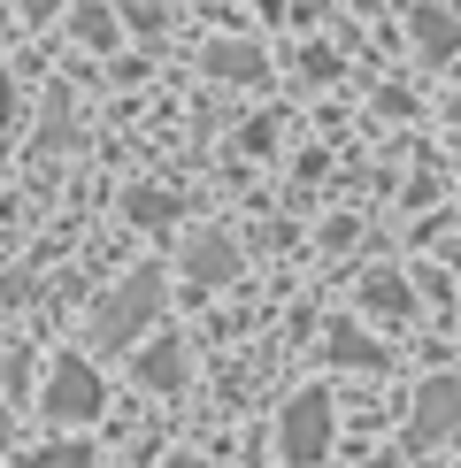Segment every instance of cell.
<instances>
[{
	"instance_id": "cell-1",
	"label": "cell",
	"mask_w": 461,
	"mask_h": 468,
	"mask_svg": "<svg viewBox=\"0 0 461 468\" xmlns=\"http://www.w3.org/2000/svg\"><path fill=\"white\" fill-rule=\"evenodd\" d=\"M154 315H162V269H131V277L92 307V338L101 346H131Z\"/></svg>"
},
{
	"instance_id": "cell-2",
	"label": "cell",
	"mask_w": 461,
	"mask_h": 468,
	"mask_svg": "<svg viewBox=\"0 0 461 468\" xmlns=\"http://www.w3.org/2000/svg\"><path fill=\"white\" fill-rule=\"evenodd\" d=\"M461 438V377H423L415 384V415H408V445H454Z\"/></svg>"
},
{
	"instance_id": "cell-3",
	"label": "cell",
	"mask_w": 461,
	"mask_h": 468,
	"mask_svg": "<svg viewBox=\"0 0 461 468\" xmlns=\"http://www.w3.org/2000/svg\"><path fill=\"white\" fill-rule=\"evenodd\" d=\"M277 445H284L293 468H316L323 453H331V399L323 392H293V407H284V422H277Z\"/></svg>"
},
{
	"instance_id": "cell-4",
	"label": "cell",
	"mask_w": 461,
	"mask_h": 468,
	"mask_svg": "<svg viewBox=\"0 0 461 468\" xmlns=\"http://www.w3.org/2000/svg\"><path fill=\"white\" fill-rule=\"evenodd\" d=\"M47 407L54 422H92L101 415V377H92L85 361H54V377H47Z\"/></svg>"
},
{
	"instance_id": "cell-5",
	"label": "cell",
	"mask_w": 461,
	"mask_h": 468,
	"mask_svg": "<svg viewBox=\"0 0 461 468\" xmlns=\"http://www.w3.org/2000/svg\"><path fill=\"white\" fill-rule=\"evenodd\" d=\"M230 277H239V246H230L223 230H192V239H185V284L192 292H216Z\"/></svg>"
},
{
	"instance_id": "cell-6",
	"label": "cell",
	"mask_w": 461,
	"mask_h": 468,
	"mask_svg": "<svg viewBox=\"0 0 461 468\" xmlns=\"http://www.w3.org/2000/svg\"><path fill=\"white\" fill-rule=\"evenodd\" d=\"M185 377H192V361H185L177 338H154L139 354V384H146V392H185Z\"/></svg>"
},
{
	"instance_id": "cell-7",
	"label": "cell",
	"mask_w": 461,
	"mask_h": 468,
	"mask_svg": "<svg viewBox=\"0 0 461 468\" xmlns=\"http://www.w3.org/2000/svg\"><path fill=\"white\" fill-rule=\"evenodd\" d=\"M200 62H208V77H230V85H262V69H269L262 47H246V38H216Z\"/></svg>"
},
{
	"instance_id": "cell-8",
	"label": "cell",
	"mask_w": 461,
	"mask_h": 468,
	"mask_svg": "<svg viewBox=\"0 0 461 468\" xmlns=\"http://www.w3.org/2000/svg\"><path fill=\"white\" fill-rule=\"evenodd\" d=\"M415 54H423V62H454V54H461V16L415 8Z\"/></svg>"
},
{
	"instance_id": "cell-9",
	"label": "cell",
	"mask_w": 461,
	"mask_h": 468,
	"mask_svg": "<svg viewBox=\"0 0 461 468\" xmlns=\"http://www.w3.org/2000/svg\"><path fill=\"white\" fill-rule=\"evenodd\" d=\"M361 307L370 315H415V292L400 269H377V277H361Z\"/></svg>"
},
{
	"instance_id": "cell-10",
	"label": "cell",
	"mask_w": 461,
	"mask_h": 468,
	"mask_svg": "<svg viewBox=\"0 0 461 468\" xmlns=\"http://www.w3.org/2000/svg\"><path fill=\"white\" fill-rule=\"evenodd\" d=\"M123 216H131V223H146V230H162V223H177V216H185V200H177V192L139 185V192H123Z\"/></svg>"
},
{
	"instance_id": "cell-11",
	"label": "cell",
	"mask_w": 461,
	"mask_h": 468,
	"mask_svg": "<svg viewBox=\"0 0 461 468\" xmlns=\"http://www.w3.org/2000/svg\"><path fill=\"white\" fill-rule=\"evenodd\" d=\"M331 361H346V368H384V346H370L354 323H338V330H331Z\"/></svg>"
},
{
	"instance_id": "cell-12",
	"label": "cell",
	"mask_w": 461,
	"mask_h": 468,
	"mask_svg": "<svg viewBox=\"0 0 461 468\" xmlns=\"http://www.w3.org/2000/svg\"><path fill=\"white\" fill-rule=\"evenodd\" d=\"M77 47H115V8H77Z\"/></svg>"
},
{
	"instance_id": "cell-13",
	"label": "cell",
	"mask_w": 461,
	"mask_h": 468,
	"mask_svg": "<svg viewBox=\"0 0 461 468\" xmlns=\"http://www.w3.org/2000/svg\"><path fill=\"white\" fill-rule=\"evenodd\" d=\"M31 468H92V453H85V445H38Z\"/></svg>"
},
{
	"instance_id": "cell-14",
	"label": "cell",
	"mask_w": 461,
	"mask_h": 468,
	"mask_svg": "<svg viewBox=\"0 0 461 468\" xmlns=\"http://www.w3.org/2000/svg\"><path fill=\"white\" fill-rule=\"evenodd\" d=\"M300 69L307 77H338V54L331 47H300Z\"/></svg>"
},
{
	"instance_id": "cell-15",
	"label": "cell",
	"mask_w": 461,
	"mask_h": 468,
	"mask_svg": "<svg viewBox=\"0 0 461 468\" xmlns=\"http://www.w3.org/2000/svg\"><path fill=\"white\" fill-rule=\"evenodd\" d=\"M8 8H16V16H31V24H47V16H62L70 0H8Z\"/></svg>"
},
{
	"instance_id": "cell-16",
	"label": "cell",
	"mask_w": 461,
	"mask_h": 468,
	"mask_svg": "<svg viewBox=\"0 0 461 468\" xmlns=\"http://www.w3.org/2000/svg\"><path fill=\"white\" fill-rule=\"evenodd\" d=\"M123 16H131L139 31H154V24H162V0H123Z\"/></svg>"
},
{
	"instance_id": "cell-17",
	"label": "cell",
	"mask_w": 461,
	"mask_h": 468,
	"mask_svg": "<svg viewBox=\"0 0 461 468\" xmlns=\"http://www.w3.org/2000/svg\"><path fill=\"white\" fill-rule=\"evenodd\" d=\"M8 115H16V85H8V77H0V123H8Z\"/></svg>"
},
{
	"instance_id": "cell-18",
	"label": "cell",
	"mask_w": 461,
	"mask_h": 468,
	"mask_svg": "<svg viewBox=\"0 0 461 468\" xmlns=\"http://www.w3.org/2000/svg\"><path fill=\"white\" fill-rule=\"evenodd\" d=\"M446 123H454V131H461V92H454V101H446Z\"/></svg>"
},
{
	"instance_id": "cell-19",
	"label": "cell",
	"mask_w": 461,
	"mask_h": 468,
	"mask_svg": "<svg viewBox=\"0 0 461 468\" xmlns=\"http://www.w3.org/2000/svg\"><path fill=\"white\" fill-rule=\"evenodd\" d=\"M354 8H377V0H354Z\"/></svg>"
},
{
	"instance_id": "cell-20",
	"label": "cell",
	"mask_w": 461,
	"mask_h": 468,
	"mask_svg": "<svg viewBox=\"0 0 461 468\" xmlns=\"http://www.w3.org/2000/svg\"><path fill=\"white\" fill-rule=\"evenodd\" d=\"M0 16H8V0H0Z\"/></svg>"
}]
</instances>
